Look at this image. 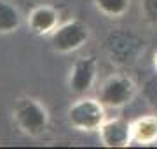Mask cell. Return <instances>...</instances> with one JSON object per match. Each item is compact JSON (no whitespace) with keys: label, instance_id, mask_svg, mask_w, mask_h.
<instances>
[{"label":"cell","instance_id":"obj_1","mask_svg":"<svg viewBox=\"0 0 157 149\" xmlns=\"http://www.w3.org/2000/svg\"><path fill=\"white\" fill-rule=\"evenodd\" d=\"M12 122L19 132L28 137H39L49 127V111L39 99L23 95L14 101Z\"/></svg>","mask_w":157,"mask_h":149},{"label":"cell","instance_id":"obj_2","mask_svg":"<svg viewBox=\"0 0 157 149\" xmlns=\"http://www.w3.org/2000/svg\"><path fill=\"white\" fill-rule=\"evenodd\" d=\"M103 49L108 59L115 64L126 66L138 61L140 54L145 49V42L133 30H112L103 40Z\"/></svg>","mask_w":157,"mask_h":149},{"label":"cell","instance_id":"obj_3","mask_svg":"<svg viewBox=\"0 0 157 149\" xmlns=\"http://www.w3.org/2000/svg\"><path fill=\"white\" fill-rule=\"evenodd\" d=\"M67 120L70 127L78 132H98L107 120V108L100 99L80 97L67 111Z\"/></svg>","mask_w":157,"mask_h":149},{"label":"cell","instance_id":"obj_4","mask_svg":"<svg viewBox=\"0 0 157 149\" xmlns=\"http://www.w3.org/2000/svg\"><path fill=\"white\" fill-rule=\"evenodd\" d=\"M138 94V85L131 76L128 75H112L103 80L98 90V99L103 102L105 108L108 109H121Z\"/></svg>","mask_w":157,"mask_h":149},{"label":"cell","instance_id":"obj_5","mask_svg":"<svg viewBox=\"0 0 157 149\" xmlns=\"http://www.w3.org/2000/svg\"><path fill=\"white\" fill-rule=\"evenodd\" d=\"M89 38V26L80 19H70L51 33V47L58 54H72L82 49Z\"/></svg>","mask_w":157,"mask_h":149},{"label":"cell","instance_id":"obj_6","mask_svg":"<svg viewBox=\"0 0 157 149\" xmlns=\"http://www.w3.org/2000/svg\"><path fill=\"white\" fill-rule=\"evenodd\" d=\"M98 76V59L94 55H84L78 57L73 62L70 75H68V88L70 92L82 95L89 92Z\"/></svg>","mask_w":157,"mask_h":149},{"label":"cell","instance_id":"obj_7","mask_svg":"<svg viewBox=\"0 0 157 149\" xmlns=\"http://www.w3.org/2000/svg\"><path fill=\"white\" fill-rule=\"evenodd\" d=\"M100 140L105 147H128L133 142V132H131V122L122 118H110L105 120L98 130Z\"/></svg>","mask_w":157,"mask_h":149},{"label":"cell","instance_id":"obj_8","mask_svg":"<svg viewBox=\"0 0 157 149\" xmlns=\"http://www.w3.org/2000/svg\"><path fill=\"white\" fill-rule=\"evenodd\" d=\"M59 26V12L51 5H39L28 14V30L37 37L51 35Z\"/></svg>","mask_w":157,"mask_h":149},{"label":"cell","instance_id":"obj_9","mask_svg":"<svg viewBox=\"0 0 157 149\" xmlns=\"http://www.w3.org/2000/svg\"><path fill=\"white\" fill-rule=\"evenodd\" d=\"M133 142L138 146L157 144V115H145L131 122Z\"/></svg>","mask_w":157,"mask_h":149},{"label":"cell","instance_id":"obj_10","mask_svg":"<svg viewBox=\"0 0 157 149\" xmlns=\"http://www.w3.org/2000/svg\"><path fill=\"white\" fill-rule=\"evenodd\" d=\"M21 12L7 0H0V35H11L21 28Z\"/></svg>","mask_w":157,"mask_h":149},{"label":"cell","instance_id":"obj_11","mask_svg":"<svg viewBox=\"0 0 157 149\" xmlns=\"http://www.w3.org/2000/svg\"><path fill=\"white\" fill-rule=\"evenodd\" d=\"M94 7L107 17H122L131 7V0H93Z\"/></svg>","mask_w":157,"mask_h":149},{"label":"cell","instance_id":"obj_12","mask_svg":"<svg viewBox=\"0 0 157 149\" xmlns=\"http://www.w3.org/2000/svg\"><path fill=\"white\" fill-rule=\"evenodd\" d=\"M141 94L147 99V102L152 108L157 109V71L143 82V85H141Z\"/></svg>","mask_w":157,"mask_h":149},{"label":"cell","instance_id":"obj_13","mask_svg":"<svg viewBox=\"0 0 157 149\" xmlns=\"http://www.w3.org/2000/svg\"><path fill=\"white\" fill-rule=\"evenodd\" d=\"M141 14L148 24L157 28V0H141Z\"/></svg>","mask_w":157,"mask_h":149},{"label":"cell","instance_id":"obj_14","mask_svg":"<svg viewBox=\"0 0 157 149\" xmlns=\"http://www.w3.org/2000/svg\"><path fill=\"white\" fill-rule=\"evenodd\" d=\"M152 64H154V69L157 71V50L154 52V57H152Z\"/></svg>","mask_w":157,"mask_h":149}]
</instances>
